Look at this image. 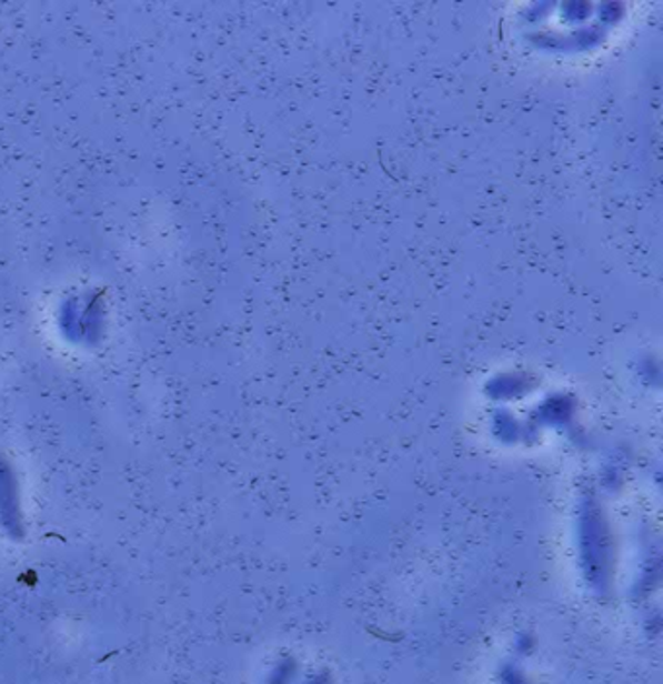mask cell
<instances>
[{
  "mask_svg": "<svg viewBox=\"0 0 663 684\" xmlns=\"http://www.w3.org/2000/svg\"><path fill=\"white\" fill-rule=\"evenodd\" d=\"M0 527L12 539H22L26 533L17 476L2 461H0Z\"/></svg>",
  "mask_w": 663,
  "mask_h": 684,
  "instance_id": "6da1fadb",
  "label": "cell"
}]
</instances>
